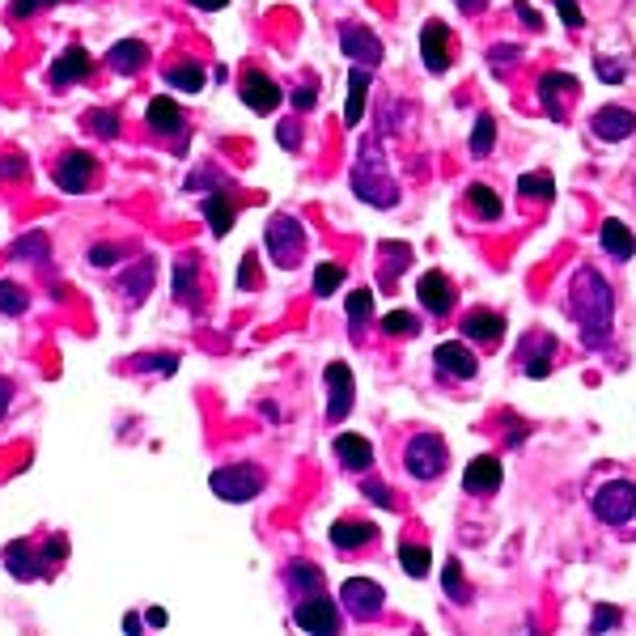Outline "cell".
I'll use <instances>...</instances> for the list:
<instances>
[{
    "mask_svg": "<svg viewBox=\"0 0 636 636\" xmlns=\"http://www.w3.org/2000/svg\"><path fill=\"white\" fill-rule=\"evenodd\" d=\"M514 9H518V17H522V22H526L530 30H539V26H543V17H539V9H530V5H526V0H518V5H514Z\"/></svg>",
    "mask_w": 636,
    "mask_h": 636,
    "instance_id": "obj_51",
    "label": "cell"
},
{
    "mask_svg": "<svg viewBox=\"0 0 636 636\" xmlns=\"http://www.w3.org/2000/svg\"><path fill=\"white\" fill-rule=\"evenodd\" d=\"M47 255H51V242H47V234H39V229L13 242V259H22V263L26 259H47Z\"/></svg>",
    "mask_w": 636,
    "mask_h": 636,
    "instance_id": "obj_35",
    "label": "cell"
},
{
    "mask_svg": "<svg viewBox=\"0 0 636 636\" xmlns=\"http://www.w3.org/2000/svg\"><path fill=\"white\" fill-rule=\"evenodd\" d=\"M51 179H56V187L68 191V196H81V191L90 187V179H94V157L81 153V149L64 153L56 162V170H51Z\"/></svg>",
    "mask_w": 636,
    "mask_h": 636,
    "instance_id": "obj_9",
    "label": "cell"
},
{
    "mask_svg": "<svg viewBox=\"0 0 636 636\" xmlns=\"http://www.w3.org/2000/svg\"><path fill=\"white\" fill-rule=\"evenodd\" d=\"M416 293H420L424 310H429L433 318H441V314L454 310V285H450V280L441 276V272H424L420 285H416Z\"/></svg>",
    "mask_w": 636,
    "mask_h": 636,
    "instance_id": "obj_16",
    "label": "cell"
},
{
    "mask_svg": "<svg viewBox=\"0 0 636 636\" xmlns=\"http://www.w3.org/2000/svg\"><path fill=\"white\" fill-rule=\"evenodd\" d=\"M594 514L607 526H624L636 518V484L628 480H611L594 492Z\"/></svg>",
    "mask_w": 636,
    "mask_h": 636,
    "instance_id": "obj_6",
    "label": "cell"
},
{
    "mask_svg": "<svg viewBox=\"0 0 636 636\" xmlns=\"http://www.w3.org/2000/svg\"><path fill=\"white\" fill-rule=\"evenodd\" d=\"M441 586L450 594H463V569H458V560H446V577H441Z\"/></svg>",
    "mask_w": 636,
    "mask_h": 636,
    "instance_id": "obj_49",
    "label": "cell"
},
{
    "mask_svg": "<svg viewBox=\"0 0 636 636\" xmlns=\"http://www.w3.org/2000/svg\"><path fill=\"white\" fill-rule=\"evenodd\" d=\"M238 94H242V102L251 106L255 115H272L276 106H280V98H285V94H280V85L268 73H259V68H251V73L242 77V90Z\"/></svg>",
    "mask_w": 636,
    "mask_h": 636,
    "instance_id": "obj_12",
    "label": "cell"
},
{
    "mask_svg": "<svg viewBox=\"0 0 636 636\" xmlns=\"http://www.w3.org/2000/svg\"><path fill=\"white\" fill-rule=\"evenodd\" d=\"M399 564L412 577H424V573H429V564H433V556H429V547H420V543H399Z\"/></svg>",
    "mask_w": 636,
    "mask_h": 636,
    "instance_id": "obj_34",
    "label": "cell"
},
{
    "mask_svg": "<svg viewBox=\"0 0 636 636\" xmlns=\"http://www.w3.org/2000/svg\"><path fill=\"white\" fill-rule=\"evenodd\" d=\"M208 484L212 492H217L221 501H234V505H246V501H255L259 497V471L251 463H234V467H221V471H212L208 475Z\"/></svg>",
    "mask_w": 636,
    "mask_h": 636,
    "instance_id": "obj_4",
    "label": "cell"
},
{
    "mask_svg": "<svg viewBox=\"0 0 636 636\" xmlns=\"http://www.w3.org/2000/svg\"><path fill=\"white\" fill-rule=\"evenodd\" d=\"M636 132V115L628 106H603V111L594 115V136L603 140H628Z\"/></svg>",
    "mask_w": 636,
    "mask_h": 636,
    "instance_id": "obj_20",
    "label": "cell"
},
{
    "mask_svg": "<svg viewBox=\"0 0 636 636\" xmlns=\"http://www.w3.org/2000/svg\"><path fill=\"white\" fill-rule=\"evenodd\" d=\"M145 624H149V628H166V624H170V615H166L162 607H149V611H145Z\"/></svg>",
    "mask_w": 636,
    "mask_h": 636,
    "instance_id": "obj_53",
    "label": "cell"
},
{
    "mask_svg": "<svg viewBox=\"0 0 636 636\" xmlns=\"http://www.w3.org/2000/svg\"><path fill=\"white\" fill-rule=\"evenodd\" d=\"M365 98H369V68H352L348 73V106H344V119L348 128H357L361 115H365Z\"/></svg>",
    "mask_w": 636,
    "mask_h": 636,
    "instance_id": "obj_26",
    "label": "cell"
},
{
    "mask_svg": "<svg viewBox=\"0 0 636 636\" xmlns=\"http://www.w3.org/2000/svg\"><path fill=\"white\" fill-rule=\"evenodd\" d=\"M335 454H340L344 467H352V471H369V467H374V446H369L365 437H357V433H340V437H335Z\"/></svg>",
    "mask_w": 636,
    "mask_h": 636,
    "instance_id": "obj_25",
    "label": "cell"
},
{
    "mask_svg": "<svg viewBox=\"0 0 636 636\" xmlns=\"http://www.w3.org/2000/svg\"><path fill=\"white\" fill-rule=\"evenodd\" d=\"M518 56H522V47H509V43H505V47H492V51H488V64L497 68V73H501V68L509 73V68L518 64Z\"/></svg>",
    "mask_w": 636,
    "mask_h": 636,
    "instance_id": "obj_44",
    "label": "cell"
},
{
    "mask_svg": "<svg viewBox=\"0 0 636 636\" xmlns=\"http://www.w3.org/2000/svg\"><path fill=\"white\" fill-rule=\"evenodd\" d=\"M505 480V471H501V458H492V454H480L475 463H467L463 471V488L467 492H497Z\"/></svg>",
    "mask_w": 636,
    "mask_h": 636,
    "instance_id": "obj_18",
    "label": "cell"
},
{
    "mask_svg": "<svg viewBox=\"0 0 636 636\" xmlns=\"http://www.w3.org/2000/svg\"><path fill=\"white\" fill-rule=\"evenodd\" d=\"M374 535H378L374 522H335L331 526V543L344 547V552H352V547H365Z\"/></svg>",
    "mask_w": 636,
    "mask_h": 636,
    "instance_id": "obj_29",
    "label": "cell"
},
{
    "mask_svg": "<svg viewBox=\"0 0 636 636\" xmlns=\"http://www.w3.org/2000/svg\"><path fill=\"white\" fill-rule=\"evenodd\" d=\"M433 361H437L441 374H450V378H475V369H480V361L471 357V348H467V344H458V340L437 344Z\"/></svg>",
    "mask_w": 636,
    "mask_h": 636,
    "instance_id": "obj_17",
    "label": "cell"
},
{
    "mask_svg": "<svg viewBox=\"0 0 636 636\" xmlns=\"http://www.w3.org/2000/svg\"><path fill=\"white\" fill-rule=\"evenodd\" d=\"M552 352H556L552 335H547V331H530L526 340H522V369H526L530 378H547V369H552V365H547V357H552Z\"/></svg>",
    "mask_w": 636,
    "mask_h": 636,
    "instance_id": "obj_19",
    "label": "cell"
},
{
    "mask_svg": "<svg viewBox=\"0 0 636 636\" xmlns=\"http://www.w3.org/2000/svg\"><path fill=\"white\" fill-rule=\"evenodd\" d=\"M145 119H149V128L157 132V136H179L183 132V111L174 106L170 98H153L149 102V111H145Z\"/></svg>",
    "mask_w": 636,
    "mask_h": 636,
    "instance_id": "obj_24",
    "label": "cell"
},
{
    "mask_svg": "<svg viewBox=\"0 0 636 636\" xmlns=\"http://www.w3.org/2000/svg\"><path fill=\"white\" fill-rule=\"evenodd\" d=\"M420 56H424V68L429 73H446L450 68V30H446V22H424V30H420Z\"/></svg>",
    "mask_w": 636,
    "mask_h": 636,
    "instance_id": "obj_13",
    "label": "cell"
},
{
    "mask_svg": "<svg viewBox=\"0 0 636 636\" xmlns=\"http://www.w3.org/2000/svg\"><path fill=\"white\" fill-rule=\"evenodd\" d=\"M289 586H293L297 594H318V590H323V569H314V564L297 560L293 569H289Z\"/></svg>",
    "mask_w": 636,
    "mask_h": 636,
    "instance_id": "obj_32",
    "label": "cell"
},
{
    "mask_svg": "<svg viewBox=\"0 0 636 636\" xmlns=\"http://www.w3.org/2000/svg\"><path fill=\"white\" fill-rule=\"evenodd\" d=\"M382 331H386V335H416L420 323H416L408 310H395V314H386V318H382Z\"/></svg>",
    "mask_w": 636,
    "mask_h": 636,
    "instance_id": "obj_41",
    "label": "cell"
},
{
    "mask_svg": "<svg viewBox=\"0 0 636 636\" xmlns=\"http://www.w3.org/2000/svg\"><path fill=\"white\" fill-rule=\"evenodd\" d=\"M0 314H26V289H17L13 280H0Z\"/></svg>",
    "mask_w": 636,
    "mask_h": 636,
    "instance_id": "obj_40",
    "label": "cell"
},
{
    "mask_svg": "<svg viewBox=\"0 0 636 636\" xmlns=\"http://www.w3.org/2000/svg\"><path fill=\"white\" fill-rule=\"evenodd\" d=\"M564 310H569V318L581 327V340H586L590 348L607 344V335H611V318H615V302H611L607 280L598 276L594 268H581V272L573 276V285H569V302H564Z\"/></svg>",
    "mask_w": 636,
    "mask_h": 636,
    "instance_id": "obj_1",
    "label": "cell"
},
{
    "mask_svg": "<svg viewBox=\"0 0 636 636\" xmlns=\"http://www.w3.org/2000/svg\"><path fill=\"white\" fill-rule=\"evenodd\" d=\"M90 77V51L85 47H64L60 51V60L51 64V85H56V90H64V85H77V81H85Z\"/></svg>",
    "mask_w": 636,
    "mask_h": 636,
    "instance_id": "obj_15",
    "label": "cell"
},
{
    "mask_svg": "<svg viewBox=\"0 0 636 636\" xmlns=\"http://www.w3.org/2000/svg\"><path fill=\"white\" fill-rule=\"evenodd\" d=\"M365 497L374 501V505H382V509H391V505H395V497H391V492H386L382 484H374V480H365Z\"/></svg>",
    "mask_w": 636,
    "mask_h": 636,
    "instance_id": "obj_50",
    "label": "cell"
},
{
    "mask_svg": "<svg viewBox=\"0 0 636 636\" xmlns=\"http://www.w3.org/2000/svg\"><path fill=\"white\" fill-rule=\"evenodd\" d=\"M403 463H408V471L416 475V480H437L441 471H446L450 454H446V441H441L437 433H420L408 441V454H403Z\"/></svg>",
    "mask_w": 636,
    "mask_h": 636,
    "instance_id": "obj_5",
    "label": "cell"
},
{
    "mask_svg": "<svg viewBox=\"0 0 636 636\" xmlns=\"http://www.w3.org/2000/svg\"><path fill=\"white\" fill-rule=\"evenodd\" d=\"M149 289H153V259H140L136 268L123 276V293H132V302H140Z\"/></svg>",
    "mask_w": 636,
    "mask_h": 636,
    "instance_id": "obj_33",
    "label": "cell"
},
{
    "mask_svg": "<svg viewBox=\"0 0 636 636\" xmlns=\"http://www.w3.org/2000/svg\"><path fill=\"white\" fill-rule=\"evenodd\" d=\"M340 285H344V268H340V263H318V268H314V293L318 297H331Z\"/></svg>",
    "mask_w": 636,
    "mask_h": 636,
    "instance_id": "obj_37",
    "label": "cell"
},
{
    "mask_svg": "<svg viewBox=\"0 0 636 636\" xmlns=\"http://www.w3.org/2000/svg\"><path fill=\"white\" fill-rule=\"evenodd\" d=\"M467 200H471V208L480 212L484 221H497V217H501V196H497V191H492V187H484V183H471V187H467Z\"/></svg>",
    "mask_w": 636,
    "mask_h": 636,
    "instance_id": "obj_31",
    "label": "cell"
},
{
    "mask_svg": "<svg viewBox=\"0 0 636 636\" xmlns=\"http://www.w3.org/2000/svg\"><path fill=\"white\" fill-rule=\"evenodd\" d=\"M573 98H577V77H569V73H547V77L539 81V102H543V111L552 115L556 123L569 115Z\"/></svg>",
    "mask_w": 636,
    "mask_h": 636,
    "instance_id": "obj_10",
    "label": "cell"
},
{
    "mask_svg": "<svg viewBox=\"0 0 636 636\" xmlns=\"http://www.w3.org/2000/svg\"><path fill=\"white\" fill-rule=\"evenodd\" d=\"M191 5L204 9V13H217V9H225V5H229V0H191Z\"/></svg>",
    "mask_w": 636,
    "mask_h": 636,
    "instance_id": "obj_56",
    "label": "cell"
},
{
    "mask_svg": "<svg viewBox=\"0 0 636 636\" xmlns=\"http://www.w3.org/2000/svg\"><path fill=\"white\" fill-rule=\"evenodd\" d=\"M85 128L98 132V136H106V140H115V136H119V119H115L111 111H90V115H85Z\"/></svg>",
    "mask_w": 636,
    "mask_h": 636,
    "instance_id": "obj_42",
    "label": "cell"
},
{
    "mask_svg": "<svg viewBox=\"0 0 636 636\" xmlns=\"http://www.w3.org/2000/svg\"><path fill=\"white\" fill-rule=\"evenodd\" d=\"M191 280H196V259L183 255L179 263H174V297H179V302L191 297Z\"/></svg>",
    "mask_w": 636,
    "mask_h": 636,
    "instance_id": "obj_39",
    "label": "cell"
},
{
    "mask_svg": "<svg viewBox=\"0 0 636 636\" xmlns=\"http://www.w3.org/2000/svg\"><path fill=\"white\" fill-rule=\"evenodd\" d=\"M340 47H344V56H348L352 64H361V68H378V64H382L378 34L365 30V26H344V30H340Z\"/></svg>",
    "mask_w": 636,
    "mask_h": 636,
    "instance_id": "obj_11",
    "label": "cell"
},
{
    "mask_svg": "<svg viewBox=\"0 0 636 636\" xmlns=\"http://www.w3.org/2000/svg\"><path fill=\"white\" fill-rule=\"evenodd\" d=\"M106 64H111L115 73H123V77H136L140 68L149 64V47L140 43V39H119L111 47V56H106Z\"/></svg>",
    "mask_w": 636,
    "mask_h": 636,
    "instance_id": "obj_21",
    "label": "cell"
},
{
    "mask_svg": "<svg viewBox=\"0 0 636 636\" xmlns=\"http://www.w3.org/2000/svg\"><path fill=\"white\" fill-rule=\"evenodd\" d=\"M140 628H145V615H136V611L123 615V632H140Z\"/></svg>",
    "mask_w": 636,
    "mask_h": 636,
    "instance_id": "obj_55",
    "label": "cell"
},
{
    "mask_svg": "<svg viewBox=\"0 0 636 636\" xmlns=\"http://www.w3.org/2000/svg\"><path fill=\"white\" fill-rule=\"evenodd\" d=\"M556 9H560V17H564V26H569V30H581V26H586V17H581V5H577V0H556Z\"/></svg>",
    "mask_w": 636,
    "mask_h": 636,
    "instance_id": "obj_47",
    "label": "cell"
},
{
    "mask_svg": "<svg viewBox=\"0 0 636 636\" xmlns=\"http://www.w3.org/2000/svg\"><path fill=\"white\" fill-rule=\"evenodd\" d=\"M34 5H39V9H43V5H56V0H34Z\"/></svg>",
    "mask_w": 636,
    "mask_h": 636,
    "instance_id": "obj_60",
    "label": "cell"
},
{
    "mask_svg": "<svg viewBox=\"0 0 636 636\" xmlns=\"http://www.w3.org/2000/svg\"><path fill=\"white\" fill-rule=\"evenodd\" d=\"M598 77H603V81H611V85H620L624 81V73H628V68L620 64V60H611V56H598Z\"/></svg>",
    "mask_w": 636,
    "mask_h": 636,
    "instance_id": "obj_46",
    "label": "cell"
},
{
    "mask_svg": "<svg viewBox=\"0 0 636 636\" xmlns=\"http://www.w3.org/2000/svg\"><path fill=\"white\" fill-rule=\"evenodd\" d=\"M598 242H603V251L611 259H632V251H636V238H632V229L624 221H603V234H598Z\"/></svg>",
    "mask_w": 636,
    "mask_h": 636,
    "instance_id": "obj_28",
    "label": "cell"
},
{
    "mask_svg": "<svg viewBox=\"0 0 636 636\" xmlns=\"http://www.w3.org/2000/svg\"><path fill=\"white\" fill-rule=\"evenodd\" d=\"M620 620H624V615L615 607H598L594 620H590V632H611V628H620Z\"/></svg>",
    "mask_w": 636,
    "mask_h": 636,
    "instance_id": "obj_45",
    "label": "cell"
},
{
    "mask_svg": "<svg viewBox=\"0 0 636 636\" xmlns=\"http://www.w3.org/2000/svg\"><path fill=\"white\" fill-rule=\"evenodd\" d=\"M306 251V229L289 212H276L268 221V255L276 259V268H297Z\"/></svg>",
    "mask_w": 636,
    "mask_h": 636,
    "instance_id": "obj_3",
    "label": "cell"
},
{
    "mask_svg": "<svg viewBox=\"0 0 636 636\" xmlns=\"http://www.w3.org/2000/svg\"><path fill=\"white\" fill-rule=\"evenodd\" d=\"M9 403H13V382H9V378H0V420H5Z\"/></svg>",
    "mask_w": 636,
    "mask_h": 636,
    "instance_id": "obj_52",
    "label": "cell"
},
{
    "mask_svg": "<svg viewBox=\"0 0 636 636\" xmlns=\"http://www.w3.org/2000/svg\"><path fill=\"white\" fill-rule=\"evenodd\" d=\"M492 140H497V119L480 115V119H475V132H471V153L475 157H488L492 153Z\"/></svg>",
    "mask_w": 636,
    "mask_h": 636,
    "instance_id": "obj_36",
    "label": "cell"
},
{
    "mask_svg": "<svg viewBox=\"0 0 636 636\" xmlns=\"http://www.w3.org/2000/svg\"><path fill=\"white\" fill-rule=\"evenodd\" d=\"M454 5H458V9H467V13H480L488 0H454Z\"/></svg>",
    "mask_w": 636,
    "mask_h": 636,
    "instance_id": "obj_58",
    "label": "cell"
},
{
    "mask_svg": "<svg viewBox=\"0 0 636 636\" xmlns=\"http://www.w3.org/2000/svg\"><path fill=\"white\" fill-rule=\"evenodd\" d=\"M323 382H327V420H344L352 412V395H357L352 369L344 361H331L323 369Z\"/></svg>",
    "mask_w": 636,
    "mask_h": 636,
    "instance_id": "obj_7",
    "label": "cell"
},
{
    "mask_svg": "<svg viewBox=\"0 0 636 636\" xmlns=\"http://www.w3.org/2000/svg\"><path fill=\"white\" fill-rule=\"evenodd\" d=\"M518 187L526 191V196H539V200H552L556 196V183H552V174L539 170V174H522Z\"/></svg>",
    "mask_w": 636,
    "mask_h": 636,
    "instance_id": "obj_38",
    "label": "cell"
},
{
    "mask_svg": "<svg viewBox=\"0 0 636 636\" xmlns=\"http://www.w3.org/2000/svg\"><path fill=\"white\" fill-rule=\"evenodd\" d=\"M374 314V293L369 289H357V293H348V318L352 323H361V318Z\"/></svg>",
    "mask_w": 636,
    "mask_h": 636,
    "instance_id": "obj_43",
    "label": "cell"
},
{
    "mask_svg": "<svg viewBox=\"0 0 636 636\" xmlns=\"http://www.w3.org/2000/svg\"><path fill=\"white\" fill-rule=\"evenodd\" d=\"M340 598H344V607L357 615V620H374V615H382V586L378 581H369V577H348L344 581V590H340Z\"/></svg>",
    "mask_w": 636,
    "mask_h": 636,
    "instance_id": "obj_8",
    "label": "cell"
},
{
    "mask_svg": "<svg viewBox=\"0 0 636 636\" xmlns=\"http://www.w3.org/2000/svg\"><path fill=\"white\" fill-rule=\"evenodd\" d=\"M251 259H255V255H246V259H242V272H238V285H246V280H251Z\"/></svg>",
    "mask_w": 636,
    "mask_h": 636,
    "instance_id": "obj_59",
    "label": "cell"
},
{
    "mask_svg": "<svg viewBox=\"0 0 636 636\" xmlns=\"http://www.w3.org/2000/svg\"><path fill=\"white\" fill-rule=\"evenodd\" d=\"M297 628L302 632H335L340 628V607L331 603V598H323V594H310L302 607H297Z\"/></svg>",
    "mask_w": 636,
    "mask_h": 636,
    "instance_id": "obj_14",
    "label": "cell"
},
{
    "mask_svg": "<svg viewBox=\"0 0 636 636\" xmlns=\"http://www.w3.org/2000/svg\"><path fill=\"white\" fill-rule=\"evenodd\" d=\"M463 331H467V340H480V344H497L501 335H505V318L497 310H471L463 318Z\"/></svg>",
    "mask_w": 636,
    "mask_h": 636,
    "instance_id": "obj_23",
    "label": "cell"
},
{
    "mask_svg": "<svg viewBox=\"0 0 636 636\" xmlns=\"http://www.w3.org/2000/svg\"><path fill=\"white\" fill-rule=\"evenodd\" d=\"M352 191L374 208H395L399 204V187L391 179V170H386V157L378 149V140H365V145L357 149V162H352Z\"/></svg>",
    "mask_w": 636,
    "mask_h": 636,
    "instance_id": "obj_2",
    "label": "cell"
},
{
    "mask_svg": "<svg viewBox=\"0 0 636 636\" xmlns=\"http://www.w3.org/2000/svg\"><path fill=\"white\" fill-rule=\"evenodd\" d=\"M166 81H170V90H183V94H200V90H204V68H200L196 60H187V64H174L170 73H166Z\"/></svg>",
    "mask_w": 636,
    "mask_h": 636,
    "instance_id": "obj_30",
    "label": "cell"
},
{
    "mask_svg": "<svg viewBox=\"0 0 636 636\" xmlns=\"http://www.w3.org/2000/svg\"><path fill=\"white\" fill-rule=\"evenodd\" d=\"M204 217H208V225H212V234H217V238H225L229 229H234L238 208H234V200H229V191H208V196H204Z\"/></svg>",
    "mask_w": 636,
    "mask_h": 636,
    "instance_id": "obj_22",
    "label": "cell"
},
{
    "mask_svg": "<svg viewBox=\"0 0 636 636\" xmlns=\"http://www.w3.org/2000/svg\"><path fill=\"white\" fill-rule=\"evenodd\" d=\"M293 102H297V106H302V111H310V106H314V90H302V94H297V90H293Z\"/></svg>",
    "mask_w": 636,
    "mask_h": 636,
    "instance_id": "obj_57",
    "label": "cell"
},
{
    "mask_svg": "<svg viewBox=\"0 0 636 636\" xmlns=\"http://www.w3.org/2000/svg\"><path fill=\"white\" fill-rule=\"evenodd\" d=\"M5 560H9V573H13L17 581H30V577H39V573L47 569V560H43L39 552H30L26 543H9V547H5Z\"/></svg>",
    "mask_w": 636,
    "mask_h": 636,
    "instance_id": "obj_27",
    "label": "cell"
},
{
    "mask_svg": "<svg viewBox=\"0 0 636 636\" xmlns=\"http://www.w3.org/2000/svg\"><path fill=\"white\" fill-rule=\"evenodd\" d=\"M85 259H90V268H111V263L119 259V246H90V255H85Z\"/></svg>",
    "mask_w": 636,
    "mask_h": 636,
    "instance_id": "obj_48",
    "label": "cell"
},
{
    "mask_svg": "<svg viewBox=\"0 0 636 636\" xmlns=\"http://www.w3.org/2000/svg\"><path fill=\"white\" fill-rule=\"evenodd\" d=\"M140 365H145V369H162V374H174V357H162V361H157V357H140Z\"/></svg>",
    "mask_w": 636,
    "mask_h": 636,
    "instance_id": "obj_54",
    "label": "cell"
}]
</instances>
